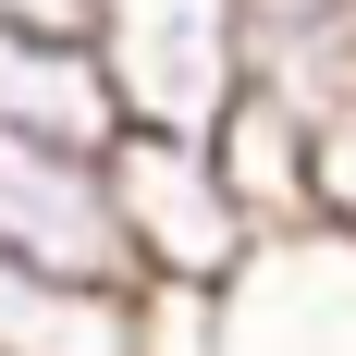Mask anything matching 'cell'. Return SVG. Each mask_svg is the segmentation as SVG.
<instances>
[{
  "mask_svg": "<svg viewBox=\"0 0 356 356\" xmlns=\"http://www.w3.org/2000/svg\"><path fill=\"white\" fill-rule=\"evenodd\" d=\"M0 258L74 295H136V234L111 197V147H62L0 123Z\"/></svg>",
  "mask_w": 356,
  "mask_h": 356,
  "instance_id": "1",
  "label": "cell"
},
{
  "mask_svg": "<svg viewBox=\"0 0 356 356\" xmlns=\"http://www.w3.org/2000/svg\"><path fill=\"white\" fill-rule=\"evenodd\" d=\"M111 197H123V234H136V283H234V270L270 246L246 221V197L221 184L209 136L123 123V136H111Z\"/></svg>",
  "mask_w": 356,
  "mask_h": 356,
  "instance_id": "2",
  "label": "cell"
},
{
  "mask_svg": "<svg viewBox=\"0 0 356 356\" xmlns=\"http://www.w3.org/2000/svg\"><path fill=\"white\" fill-rule=\"evenodd\" d=\"M99 62L123 123L160 136H209L246 99V0H111L99 13Z\"/></svg>",
  "mask_w": 356,
  "mask_h": 356,
  "instance_id": "3",
  "label": "cell"
},
{
  "mask_svg": "<svg viewBox=\"0 0 356 356\" xmlns=\"http://www.w3.org/2000/svg\"><path fill=\"white\" fill-rule=\"evenodd\" d=\"M221 356H356V234L307 221L221 283Z\"/></svg>",
  "mask_w": 356,
  "mask_h": 356,
  "instance_id": "4",
  "label": "cell"
},
{
  "mask_svg": "<svg viewBox=\"0 0 356 356\" xmlns=\"http://www.w3.org/2000/svg\"><path fill=\"white\" fill-rule=\"evenodd\" d=\"M246 86L307 123L356 111V0H246Z\"/></svg>",
  "mask_w": 356,
  "mask_h": 356,
  "instance_id": "5",
  "label": "cell"
},
{
  "mask_svg": "<svg viewBox=\"0 0 356 356\" xmlns=\"http://www.w3.org/2000/svg\"><path fill=\"white\" fill-rule=\"evenodd\" d=\"M209 147H221V184L246 197L258 234H307L320 221V136H307V111H283L270 86H246L209 123Z\"/></svg>",
  "mask_w": 356,
  "mask_h": 356,
  "instance_id": "6",
  "label": "cell"
},
{
  "mask_svg": "<svg viewBox=\"0 0 356 356\" xmlns=\"http://www.w3.org/2000/svg\"><path fill=\"white\" fill-rule=\"evenodd\" d=\"M0 123L62 136V147H111V136H123L111 62L86 49V37H25V25H0Z\"/></svg>",
  "mask_w": 356,
  "mask_h": 356,
  "instance_id": "7",
  "label": "cell"
},
{
  "mask_svg": "<svg viewBox=\"0 0 356 356\" xmlns=\"http://www.w3.org/2000/svg\"><path fill=\"white\" fill-rule=\"evenodd\" d=\"M0 356H136V295H74L0 258Z\"/></svg>",
  "mask_w": 356,
  "mask_h": 356,
  "instance_id": "8",
  "label": "cell"
},
{
  "mask_svg": "<svg viewBox=\"0 0 356 356\" xmlns=\"http://www.w3.org/2000/svg\"><path fill=\"white\" fill-rule=\"evenodd\" d=\"M136 356H221V283H136Z\"/></svg>",
  "mask_w": 356,
  "mask_h": 356,
  "instance_id": "9",
  "label": "cell"
},
{
  "mask_svg": "<svg viewBox=\"0 0 356 356\" xmlns=\"http://www.w3.org/2000/svg\"><path fill=\"white\" fill-rule=\"evenodd\" d=\"M99 13H111V0H0V25H25V37H86V49H99Z\"/></svg>",
  "mask_w": 356,
  "mask_h": 356,
  "instance_id": "10",
  "label": "cell"
}]
</instances>
